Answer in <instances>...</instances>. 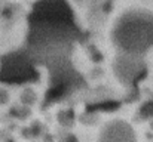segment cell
<instances>
[{"label":"cell","mask_w":153,"mask_h":142,"mask_svg":"<svg viewBox=\"0 0 153 142\" xmlns=\"http://www.w3.org/2000/svg\"><path fill=\"white\" fill-rule=\"evenodd\" d=\"M97 142H137V135L128 121L116 118L102 126Z\"/></svg>","instance_id":"2"},{"label":"cell","mask_w":153,"mask_h":142,"mask_svg":"<svg viewBox=\"0 0 153 142\" xmlns=\"http://www.w3.org/2000/svg\"><path fill=\"white\" fill-rule=\"evenodd\" d=\"M58 120H59V123L62 124V126H70L71 123H73V113L71 111H64V113H59V116H58Z\"/></svg>","instance_id":"4"},{"label":"cell","mask_w":153,"mask_h":142,"mask_svg":"<svg viewBox=\"0 0 153 142\" xmlns=\"http://www.w3.org/2000/svg\"><path fill=\"white\" fill-rule=\"evenodd\" d=\"M141 114L146 117V118H150L153 117V102H147V104H144L143 107H141Z\"/></svg>","instance_id":"5"},{"label":"cell","mask_w":153,"mask_h":142,"mask_svg":"<svg viewBox=\"0 0 153 142\" xmlns=\"http://www.w3.org/2000/svg\"><path fill=\"white\" fill-rule=\"evenodd\" d=\"M21 101H22V104L24 105H33L34 102H36V93L31 90V89H27L24 93H22V96H21Z\"/></svg>","instance_id":"3"},{"label":"cell","mask_w":153,"mask_h":142,"mask_svg":"<svg viewBox=\"0 0 153 142\" xmlns=\"http://www.w3.org/2000/svg\"><path fill=\"white\" fill-rule=\"evenodd\" d=\"M104 33L113 55L146 59L153 55V6L141 1L122 4L107 19Z\"/></svg>","instance_id":"1"}]
</instances>
